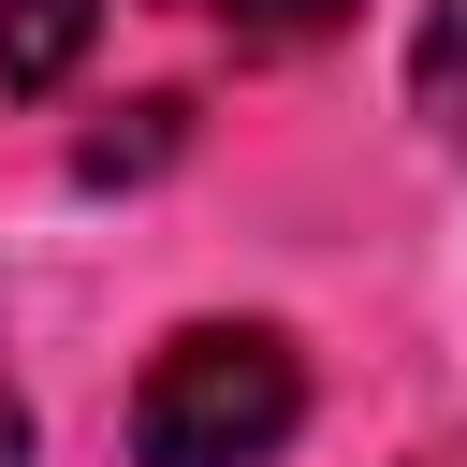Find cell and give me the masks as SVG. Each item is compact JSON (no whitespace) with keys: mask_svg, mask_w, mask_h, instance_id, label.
Returning a JSON list of instances; mask_svg holds the SVG:
<instances>
[{"mask_svg":"<svg viewBox=\"0 0 467 467\" xmlns=\"http://www.w3.org/2000/svg\"><path fill=\"white\" fill-rule=\"evenodd\" d=\"M306 423V365L277 321H190L131 379V467H277Z\"/></svg>","mask_w":467,"mask_h":467,"instance_id":"6da1fadb","label":"cell"},{"mask_svg":"<svg viewBox=\"0 0 467 467\" xmlns=\"http://www.w3.org/2000/svg\"><path fill=\"white\" fill-rule=\"evenodd\" d=\"M88 44H102V0H0V88H15V102L73 88Z\"/></svg>","mask_w":467,"mask_h":467,"instance_id":"7a4b0ae2","label":"cell"},{"mask_svg":"<svg viewBox=\"0 0 467 467\" xmlns=\"http://www.w3.org/2000/svg\"><path fill=\"white\" fill-rule=\"evenodd\" d=\"M409 102H423L438 146H467V0H423V29H409Z\"/></svg>","mask_w":467,"mask_h":467,"instance_id":"3957f363","label":"cell"},{"mask_svg":"<svg viewBox=\"0 0 467 467\" xmlns=\"http://www.w3.org/2000/svg\"><path fill=\"white\" fill-rule=\"evenodd\" d=\"M219 15H234L248 58H292V44H336L350 29V0H219Z\"/></svg>","mask_w":467,"mask_h":467,"instance_id":"277c9868","label":"cell"},{"mask_svg":"<svg viewBox=\"0 0 467 467\" xmlns=\"http://www.w3.org/2000/svg\"><path fill=\"white\" fill-rule=\"evenodd\" d=\"M161 161H175V102H131V131L88 146V175H161Z\"/></svg>","mask_w":467,"mask_h":467,"instance_id":"5b68a950","label":"cell"},{"mask_svg":"<svg viewBox=\"0 0 467 467\" xmlns=\"http://www.w3.org/2000/svg\"><path fill=\"white\" fill-rule=\"evenodd\" d=\"M0 467H29V394H15V365H0Z\"/></svg>","mask_w":467,"mask_h":467,"instance_id":"8992f818","label":"cell"},{"mask_svg":"<svg viewBox=\"0 0 467 467\" xmlns=\"http://www.w3.org/2000/svg\"><path fill=\"white\" fill-rule=\"evenodd\" d=\"M409 467H467V452H409Z\"/></svg>","mask_w":467,"mask_h":467,"instance_id":"52a82bcc","label":"cell"}]
</instances>
